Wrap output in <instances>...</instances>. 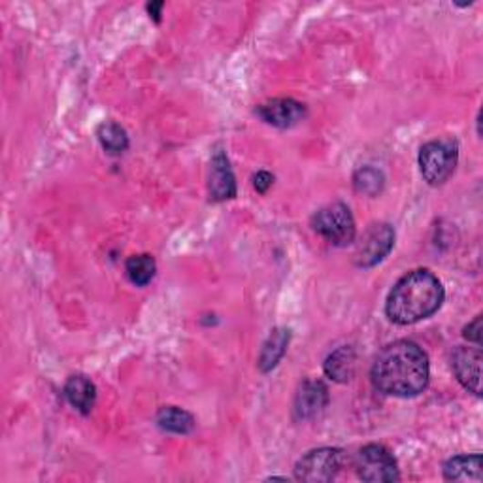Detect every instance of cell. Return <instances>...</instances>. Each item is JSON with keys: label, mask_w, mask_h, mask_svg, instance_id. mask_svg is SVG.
Returning a JSON list of instances; mask_svg holds the SVG:
<instances>
[{"label": "cell", "mask_w": 483, "mask_h": 483, "mask_svg": "<svg viewBox=\"0 0 483 483\" xmlns=\"http://www.w3.org/2000/svg\"><path fill=\"white\" fill-rule=\"evenodd\" d=\"M374 387L391 396H417L428 385L431 366L423 347L410 340H398L375 357L372 365Z\"/></svg>", "instance_id": "1"}, {"label": "cell", "mask_w": 483, "mask_h": 483, "mask_svg": "<svg viewBox=\"0 0 483 483\" xmlns=\"http://www.w3.org/2000/svg\"><path fill=\"white\" fill-rule=\"evenodd\" d=\"M442 282L426 268L402 276L391 289L385 313L396 325H414L437 313L444 303Z\"/></svg>", "instance_id": "2"}, {"label": "cell", "mask_w": 483, "mask_h": 483, "mask_svg": "<svg viewBox=\"0 0 483 483\" xmlns=\"http://www.w3.org/2000/svg\"><path fill=\"white\" fill-rule=\"evenodd\" d=\"M459 160V146L451 139H440L426 142L419 151V170L428 185L446 183Z\"/></svg>", "instance_id": "3"}, {"label": "cell", "mask_w": 483, "mask_h": 483, "mask_svg": "<svg viewBox=\"0 0 483 483\" xmlns=\"http://www.w3.org/2000/svg\"><path fill=\"white\" fill-rule=\"evenodd\" d=\"M312 227L333 246H347L355 240L357 229L352 210L344 202H333L317 210L312 218Z\"/></svg>", "instance_id": "4"}, {"label": "cell", "mask_w": 483, "mask_h": 483, "mask_svg": "<svg viewBox=\"0 0 483 483\" xmlns=\"http://www.w3.org/2000/svg\"><path fill=\"white\" fill-rule=\"evenodd\" d=\"M355 470L363 481L389 483L398 481V465L393 453L382 444H368L355 455Z\"/></svg>", "instance_id": "5"}, {"label": "cell", "mask_w": 483, "mask_h": 483, "mask_svg": "<svg viewBox=\"0 0 483 483\" xmlns=\"http://www.w3.org/2000/svg\"><path fill=\"white\" fill-rule=\"evenodd\" d=\"M342 468V451L336 447H319L308 451L294 467V478L310 483H327Z\"/></svg>", "instance_id": "6"}, {"label": "cell", "mask_w": 483, "mask_h": 483, "mask_svg": "<svg viewBox=\"0 0 483 483\" xmlns=\"http://www.w3.org/2000/svg\"><path fill=\"white\" fill-rule=\"evenodd\" d=\"M395 246V229L389 223L370 225L355 250V264L361 268H370L380 264Z\"/></svg>", "instance_id": "7"}, {"label": "cell", "mask_w": 483, "mask_h": 483, "mask_svg": "<svg viewBox=\"0 0 483 483\" xmlns=\"http://www.w3.org/2000/svg\"><path fill=\"white\" fill-rule=\"evenodd\" d=\"M255 112L268 125L291 128L306 118V106L294 98H274L257 106Z\"/></svg>", "instance_id": "8"}, {"label": "cell", "mask_w": 483, "mask_h": 483, "mask_svg": "<svg viewBox=\"0 0 483 483\" xmlns=\"http://www.w3.org/2000/svg\"><path fill=\"white\" fill-rule=\"evenodd\" d=\"M455 378L476 396L481 395V350L479 347H457L451 355Z\"/></svg>", "instance_id": "9"}, {"label": "cell", "mask_w": 483, "mask_h": 483, "mask_svg": "<svg viewBox=\"0 0 483 483\" xmlns=\"http://www.w3.org/2000/svg\"><path fill=\"white\" fill-rule=\"evenodd\" d=\"M208 191H210V199L216 202L231 200L236 197V178L231 169L229 157L223 149H216L211 155Z\"/></svg>", "instance_id": "10"}, {"label": "cell", "mask_w": 483, "mask_h": 483, "mask_svg": "<svg viewBox=\"0 0 483 483\" xmlns=\"http://www.w3.org/2000/svg\"><path fill=\"white\" fill-rule=\"evenodd\" d=\"M329 405V389L324 382L306 380L294 396V417L299 421H308L319 416Z\"/></svg>", "instance_id": "11"}, {"label": "cell", "mask_w": 483, "mask_h": 483, "mask_svg": "<svg viewBox=\"0 0 483 483\" xmlns=\"http://www.w3.org/2000/svg\"><path fill=\"white\" fill-rule=\"evenodd\" d=\"M65 396L68 405L76 408L79 414H91L97 402V387L87 378V375H70L68 382L65 384Z\"/></svg>", "instance_id": "12"}, {"label": "cell", "mask_w": 483, "mask_h": 483, "mask_svg": "<svg viewBox=\"0 0 483 483\" xmlns=\"http://www.w3.org/2000/svg\"><path fill=\"white\" fill-rule=\"evenodd\" d=\"M355 363H357V357H355L354 347L342 345L327 357L324 368L333 382L347 384L355 374Z\"/></svg>", "instance_id": "13"}, {"label": "cell", "mask_w": 483, "mask_h": 483, "mask_svg": "<svg viewBox=\"0 0 483 483\" xmlns=\"http://www.w3.org/2000/svg\"><path fill=\"white\" fill-rule=\"evenodd\" d=\"M291 340V331L289 329H274L271 336L266 338L262 344V350L259 355V370L261 372H271L278 366V363L283 359L287 345Z\"/></svg>", "instance_id": "14"}, {"label": "cell", "mask_w": 483, "mask_h": 483, "mask_svg": "<svg viewBox=\"0 0 483 483\" xmlns=\"http://www.w3.org/2000/svg\"><path fill=\"white\" fill-rule=\"evenodd\" d=\"M447 481H481V455H457L444 465Z\"/></svg>", "instance_id": "15"}, {"label": "cell", "mask_w": 483, "mask_h": 483, "mask_svg": "<svg viewBox=\"0 0 483 483\" xmlns=\"http://www.w3.org/2000/svg\"><path fill=\"white\" fill-rule=\"evenodd\" d=\"M157 425L172 435H190L195 428V417L178 406H165L157 414Z\"/></svg>", "instance_id": "16"}, {"label": "cell", "mask_w": 483, "mask_h": 483, "mask_svg": "<svg viewBox=\"0 0 483 483\" xmlns=\"http://www.w3.org/2000/svg\"><path fill=\"white\" fill-rule=\"evenodd\" d=\"M97 137L102 149L108 151L110 155H121L128 149L127 130L114 121H104L97 130Z\"/></svg>", "instance_id": "17"}, {"label": "cell", "mask_w": 483, "mask_h": 483, "mask_svg": "<svg viewBox=\"0 0 483 483\" xmlns=\"http://www.w3.org/2000/svg\"><path fill=\"white\" fill-rule=\"evenodd\" d=\"M125 272H127V278L130 280V283H134L137 287H146L155 278L157 262L148 253L132 255L125 262Z\"/></svg>", "instance_id": "18"}, {"label": "cell", "mask_w": 483, "mask_h": 483, "mask_svg": "<svg viewBox=\"0 0 483 483\" xmlns=\"http://www.w3.org/2000/svg\"><path fill=\"white\" fill-rule=\"evenodd\" d=\"M354 185H355L357 193H363L366 197H378L384 191L385 178H384V172L378 169L363 167L355 172Z\"/></svg>", "instance_id": "19"}, {"label": "cell", "mask_w": 483, "mask_h": 483, "mask_svg": "<svg viewBox=\"0 0 483 483\" xmlns=\"http://www.w3.org/2000/svg\"><path fill=\"white\" fill-rule=\"evenodd\" d=\"M272 183H274V176L271 172H266V170L257 172L255 178H253V187L257 190V193H261V195H264L268 190H271Z\"/></svg>", "instance_id": "20"}, {"label": "cell", "mask_w": 483, "mask_h": 483, "mask_svg": "<svg viewBox=\"0 0 483 483\" xmlns=\"http://www.w3.org/2000/svg\"><path fill=\"white\" fill-rule=\"evenodd\" d=\"M463 334H465L467 340L476 342L478 345L481 344V315L474 317L472 324H468V325L465 327V333H463Z\"/></svg>", "instance_id": "21"}, {"label": "cell", "mask_w": 483, "mask_h": 483, "mask_svg": "<svg viewBox=\"0 0 483 483\" xmlns=\"http://www.w3.org/2000/svg\"><path fill=\"white\" fill-rule=\"evenodd\" d=\"M163 8H165V3H149V5H148L149 17H153L155 23L160 21V12H163Z\"/></svg>", "instance_id": "22"}]
</instances>
